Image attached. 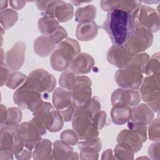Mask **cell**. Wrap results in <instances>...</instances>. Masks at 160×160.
Listing matches in <instances>:
<instances>
[{"label": "cell", "mask_w": 160, "mask_h": 160, "mask_svg": "<svg viewBox=\"0 0 160 160\" xmlns=\"http://www.w3.org/2000/svg\"><path fill=\"white\" fill-rule=\"evenodd\" d=\"M131 13L118 9L108 12L101 28L108 34L113 45L123 46L133 26Z\"/></svg>", "instance_id": "cell-1"}, {"label": "cell", "mask_w": 160, "mask_h": 160, "mask_svg": "<svg viewBox=\"0 0 160 160\" xmlns=\"http://www.w3.org/2000/svg\"><path fill=\"white\" fill-rule=\"evenodd\" d=\"M92 117L83 108H76L72 119V127L80 140L91 139L98 137L99 130L93 124Z\"/></svg>", "instance_id": "cell-2"}, {"label": "cell", "mask_w": 160, "mask_h": 160, "mask_svg": "<svg viewBox=\"0 0 160 160\" xmlns=\"http://www.w3.org/2000/svg\"><path fill=\"white\" fill-rule=\"evenodd\" d=\"M131 19L133 27L144 28L151 32L159 29V12L148 6L141 4L131 13Z\"/></svg>", "instance_id": "cell-3"}, {"label": "cell", "mask_w": 160, "mask_h": 160, "mask_svg": "<svg viewBox=\"0 0 160 160\" xmlns=\"http://www.w3.org/2000/svg\"><path fill=\"white\" fill-rule=\"evenodd\" d=\"M13 100L19 107L28 109L32 112L38 109L44 102L41 93L26 81L14 92Z\"/></svg>", "instance_id": "cell-4"}, {"label": "cell", "mask_w": 160, "mask_h": 160, "mask_svg": "<svg viewBox=\"0 0 160 160\" xmlns=\"http://www.w3.org/2000/svg\"><path fill=\"white\" fill-rule=\"evenodd\" d=\"M152 41L151 32L144 28L133 27L123 46L129 52L136 55L149 48Z\"/></svg>", "instance_id": "cell-5"}, {"label": "cell", "mask_w": 160, "mask_h": 160, "mask_svg": "<svg viewBox=\"0 0 160 160\" xmlns=\"http://www.w3.org/2000/svg\"><path fill=\"white\" fill-rule=\"evenodd\" d=\"M142 99L154 111L159 109V75L148 76L139 87Z\"/></svg>", "instance_id": "cell-6"}, {"label": "cell", "mask_w": 160, "mask_h": 160, "mask_svg": "<svg viewBox=\"0 0 160 160\" xmlns=\"http://www.w3.org/2000/svg\"><path fill=\"white\" fill-rule=\"evenodd\" d=\"M142 69L134 64L119 69L114 76L115 81L121 88L138 89L139 88L143 80Z\"/></svg>", "instance_id": "cell-7"}, {"label": "cell", "mask_w": 160, "mask_h": 160, "mask_svg": "<svg viewBox=\"0 0 160 160\" xmlns=\"http://www.w3.org/2000/svg\"><path fill=\"white\" fill-rule=\"evenodd\" d=\"M26 81L41 94L52 92L56 85L54 76L42 68L31 71L27 76Z\"/></svg>", "instance_id": "cell-8"}, {"label": "cell", "mask_w": 160, "mask_h": 160, "mask_svg": "<svg viewBox=\"0 0 160 160\" xmlns=\"http://www.w3.org/2000/svg\"><path fill=\"white\" fill-rule=\"evenodd\" d=\"M44 134L46 133L32 120L19 124L16 133L25 147L31 151Z\"/></svg>", "instance_id": "cell-9"}, {"label": "cell", "mask_w": 160, "mask_h": 160, "mask_svg": "<svg viewBox=\"0 0 160 160\" xmlns=\"http://www.w3.org/2000/svg\"><path fill=\"white\" fill-rule=\"evenodd\" d=\"M73 13V6L71 4L63 1H48L42 14L44 16L54 18L60 22H64L72 19Z\"/></svg>", "instance_id": "cell-10"}, {"label": "cell", "mask_w": 160, "mask_h": 160, "mask_svg": "<svg viewBox=\"0 0 160 160\" xmlns=\"http://www.w3.org/2000/svg\"><path fill=\"white\" fill-rule=\"evenodd\" d=\"M92 82L86 76H78L76 84L71 89L72 102L76 108L83 106L92 97Z\"/></svg>", "instance_id": "cell-11"}, {"label": "cell", "mask_w": 160, "mask_h": 160, "mask_svg": "<svg viewBox=\"0 0 160 160\" xmlns=\"http://www.w3.org/2000/svg\"><path fill=\"white\" fill-rule=\"evenodd\" d=\"M33 112L32 121L46 133L53 126L56 110L54 109L52 104L48 102H44L43 104Z\"/></svg>", "instance_id": "cell-12"}, {"label": "cell", "mask_w": 160, "mask_h": 160, "mask_svg": "<svg viewBox=\"0 0 160 160\" xmlns=\"http://www.w3.org/2000/svg\"><path fill=\"white\" fill-rule=\"evenodd\" d=\"M134 56L124 46L112 45L107 52V60L112 65L122 69L131 64Z\"/></svg>", "instance_id": "cell-13"}, {"label": "cell", "mask_w": 160, "mask_h": 160, "mask_svg": "<svg viewBox=\"0 0 160 160\" xmlns=\"http://www.w3.org/2000/svg\"><path fill=\"white\" fill-rule=\"evenodd\" d=\"M26 44L23 41H18L8 51L5 55V62L11 71L19 69L24 62Z\"/></svg>", "instance_id": "cell-14"}, {"label": "cell", "mask_w": 160, "mask_h": 160, "mask_svg": "<svg viewBox=\"0 0 160 160\" xmlns=\"http://www.w3.org/2000/svg\"><path fill=\"white\" fill-rule=\"evenodd\" d=\"M141 99L140 93L137 90L121 88L114 90L111 97L112 106L125 105L131 107L137 106Z\"/></svg>", "instance_id": "cell-15"}, {"label": "cell", "mask_w": 160, "mask_h": 160, "mask_svg": "<svg viewBox=\"0 0 160 160\" xmlns=\"http://www.w3.org/2000/svg\"><path fill=\"white\" fill-rule=\"evenodd\" d=\"M147 139V136H145L139 132L134 129H123L121 131L118 137V142H123L129 146L134 152L139 151L144 142Z\"/></svg>", "instance_id": "cell-16"}, {"label": "cell", "mask_w": 160, "mask_h": 160, "mask_svg": "<svg viewBox=\"0 0 160 160\" xmlns=\"http://www.w3.org/2000/svg\"><path fill=\"white\" fill-rule=\"evenodd\" d=\"M94 58L89 54L79 53L70 62L71 69L76 74H85L89 73L94 65Z\"/></svg>", "instance_id": "cell-17"}, {"label": "cell", "mask_w": 160, "mask_h": 160, "mask_svg": "<svg viewBox=\"0 0 160 160\" xmlns=\"http://www.w3.org/2000/svg\"><path fill=\"white\" fill-rule=\"evenodd\" d=\"M140 1H101L100 5L104 11L110 12L118 9L132 13L141 5Z\"/></svg>", "instance_id": "cell-18"}, {"label": "cell", "mask_w": 160, "mask_h": 160, "mask_svg": "<svg viewBox=\"0 0 160 160\" xmlns=\"http://www.w3.org/2000/svg\"><path fill=\"white\" fill-rule=\"evenodd\" d=\"M52 159H78L79 156L73 151L71 145L62 140H57L54 142L52 148Z\"/></svg>", "instance_id": "cell-19"}, {"label": "cell", "mask_w": 160, "mask_h": 160, "mask_svg": "<svg viewBox=\"0 0 160 160\" xmlns=\"http://www.w3.org/2000/svg\"><path fill=\"white\" fill-rule=\"evenodd\" d=\"M57 47V49L60 54L70 62L81 51V47L79 42L72 38L64 39L58 44Z\"/></svg>", "instance_id": "cell-20"}, {"label": "cell", "mask_w": 160, "mask_h": 160, "mask_svg": "<svg viewBox=\"0 0 160 160\" xmlns=\"http://www.w3.org/2000/svg\"><path fill=\"white\" fill-rule=\"evenodd\" d=\"M52 103L54 108L59 111L68 108L73 104L71 91L62 88L56 89L52 94Z\"/></svg>", "instance_id": "cell-21"}, {"label": "cell", "mask_w": 160, "mask_h": 160, "mask_svg": "<svg viewBox=\"0 0 160 160\" xmlns=\"http://www.w3.org/2000/svg\"><path fill=\"white\" fill-rule=\"evenodd\" d=\"M153 118L154 111L147 104H141L132 108V116L129 121L147 125Z\"/></svg>", "instance_id": "cell-22"}, {"label": "cell", "mask_w": 160, "mask_h": 160, "mask_svg": "<svg viewBox=\"0 0 160 160\" xmlns=\"http://www.w3.org/2000/svg\"><path fill=\"white\" fill-rule=\"evenodd\" d=\"M98 32V26L94 21L79 23L76 31V38L81 41H89L95 38Z\"/></svg>", "instance_id": "cell-23"}, {"label": "cell", "mask_w": 160, "mask_h": 160, "mask_svg": "<svg viewBox=\"0 0 160 160\" xmlns=\"http://www.w3.org/2000/svg\"><path fill=\"white\" fill-rule=\"evenodd\" d=\"M48 36H41L37 38L33 44L34 52L39 56L46 57L52 52L56 47Z\"/></svg>", "instance_id": "cell-24"}, {"label": "cell", "mask_w": 160, "mask_h": 160, "mask_svg": "<svg viewBox=\"0 0 160 160\" xmlns=\"http://www.w3.org/2000/svg\"><path fill=\"white\" fill-rule=\"evenodd\" d=\"M132 108L125 105L112 106L111 111V117L112 122L117 125H123L131 118Z\"/></svg>", "instance_id": "cell-25"}, {"label": "cell", "mask_w": 160, "mask_h": 160, "mask_svg": "<svg viewBox=\"0 0 160 160\" xmlns=\"http://www.w3.org/2000/svg\"><path fill=\"white\" fill-rule=\"evenodd\" d=\"M52 148L51 142L47 139H41L34 146L32 156L34 159H52Z\"/></svg>", "instance_id": "cell-26"}, {"label": "cell", "mask_w": 160, "mask_h": 160, "mask_svg": "<svg viewBox=\"0 0 160 160\" xmlns=\"http://www.w3.org/2000/svg\"><path fill=\"white\" fill-rule=\"evenodd\" d=\"M38 29L43 36L52 34L59 27V21L54 18L43 16L38 22Z\"/></svg>", "instance_id": "cell-27"}, {"label": "cell", "mask_w": 160, "mask_h": 160, "mask_svg": "<svg viewBox=\"0 0 160 160\" xmlns=\"http://www.w3.org/2000/svg\"><path fill=\"white\" fill-rule=\"evenodd\" d=\"M96 16V8L92 4L78 8L75 12V20L79 23L93 21Z\"/></svg>", "instance_id": "cell-28"}, {"label": "cell", "mask_w": 160, "mask_h": 160, "mask_svg": "<svg viewBox=\"0 0 160 160\" xmlns=\"http://www.w3.org/2000/svg\"><path fill=\"white\" fill-rule=\"evenodd\" d=\"M70 61L62 56L58 49H55L50 58L52 68L57 71H63L68 69L70 66Z\"/></svg>", "instance_id": "cell-29"}, {"label": "cell", "mask_w": 160, "mask_h": 160, "mask_svg": "<svg viewBox=\"0 0 160 160\" xmlns=\"http://www.w3.org/2000/svg\"><path fill=\"white\" fill-rule=\"evenodd\" d=\"M18 19V12L12 9H6L0 12V21L2 28L9 29L14 26Z\"/></svg>", "instance_id": "cell-30"}, {"label": "cell", "mask_w": 160, "mask_h": 160, "mask_svg": "<svg viewBox=\"0 0 160 160\" xmlns=\"http://www.w3.org/2000/svg\"><path fill=\"white\" fill-rule=\"evenodd\" d=\"M160 62H159V52L153 54L151 58L147 61L142 69V73L147 76L159 75Z\"/></svg>", "instance_id": "cell-31"}, {"label": "cell", "mask_w": 160, "mask_h": 160, "mask_svg": "<svg viewBox=\"0 0 160 160\" xmlns=\"http://www.w3.org/2000/svg\"><path fill=\"white\" fill-rule=\"evenodd\" d=\"M77 79L78 75L71 69H67L60 76L59 84L61 88L71 91L76 84Z\"/></svg>", "instance_id": "cell-32"}, {"label": "cell", "mask_w": 160, "mask_h": 160, "mask_svg": "<svg viewBox=\"0 0 160 160\" xmlns=\"http://www.w3.org/2000/svg\"><path fill=\"white\" fill-rule=\"evenodd\" d=\"M116 159H133L134 152L128 145L123 142H118L114 150Z\"/></svg>", "instance_id": "cell-33"}, {"label": "cell", "mask_w": 160, "mask_h": 160, "mask_svg": "<svg viewBox=\"0 0 160 160\" xmlns=\"http://www.w3.org/2000/svg\"><path fill=\"white\" fill-rule=\"evenodd\" d=\"M27 76L19 71H11L8 80L6 82V86L12 89H14L22 85L26 81Z\"/></svg>", "instance_id": "cell-34"}, {"label": "cell", "mask_w": 160, "mask_h": 160, "mask_svg": "<svg viewBox=\"0 0 160 160\" xmlns=\"http://www.w3.org/2000/svg\"><path fill=\"white\" fill-rule=\"evenodd\" d=\"M22 119V112L18 108H9L8 109V118L6 122L1 126L8 124H19Z\"/></svg>", "instance_id": "cell-35"}, {"label": "cell", "mask_w": 160, "mask_h": 160, "mask_svg": "<svg viewBox=\"0 0 160 160\" xmlns=\"http://www.w3.org/2000/svg\"><path fill=\"white\" fill-rule=\"evenodd\" d=\"M149 138L152 141H159V118L152 119L148 126Z\"/></svg>", "instance_id": "cell-36"}, {"label": "cell", "mask_w": 160, "mask_h": 160, "mask_svg": "<svg viewBox=\"0 0 160 160\" xmlns=\"http://www.w3.org/2000/svg\"><path fill=\"white\" fill-rule=\"evenodd\" d=\"M80 108H83L92 116H94L97 112L100 111L101 104L97 98L92 97L88 102H86L83 106H81Z\"/></svg>", "instance_id": "cell-37"}, {"label": "cell", "mask_w": 160, "mask_h": 160, "mask_svg": "<svg viewBox=\"0 0 160 160\" xmlns=\"http://www.w3.org/2000/svg\"><path fill=\"white\" fill-rule=\"evenodd\" d=\"M60 139L71 146H74L78 142L79 139L73 129H66L61 132Z\"/></svg>", "instance_id": "cell-38"}, {"label": "cell", "mask_w": 160, "mask_h": 160, "mask_svg": "<svg viewBox=\"0 0 160 160\" xmlns=\"http://www.w3.org/2000/svg\"><path fill=\"white\" fill-rule=\"evenodd\" d=\"M101 141L98 137L91 139L82 140L78 143V148L79 149L83 148H91L99 151L101 149Z\"/></svg>", "instance_id": "cell-39"}, {"label": "cell", "mask_w": 160, "mask_h": 160, "mask_svg": "<svg viewBox=\"0 0 160 160\" xmlns=\"http://www.w3.org/2000/svg\"><path fill=\"white\" fill-rule=\"evenodd\" d=\"M79 155L81 159H98L99 151L91 148H83L80 149Z\"/></svg>", "instance_id": "cell-40"}, {"label": "cell", "mask_w": 160, "mask_h": 160, "mask_svg": "<svg viewBox=\"0 0 160 160\" xmlns=\"http://www.w3.org/2000/svg\"><path fill=\"white\" fill-rule=\"evenodd\" d=\"M52 41L58 46V44L61 42L62 40L67 38L68 33L66 29L62 27L59 26L58 29L51 35L48 36Z\"/></svg>", "instance_id": "cell-41"}, {"label": "cell", "mask_w": 160, "mask_h": 160, "mask_svg": "<svg viewBox=\"0 0 160 160\" xmlns=\"http://www.w3.org/2000/svg\"><path fill=\"white\" fill-rule=\"evenodd\" d=\"M92 122L98 130H101L106 122V113L102 111L97 112L92 117Z\"/></svg>", "instance_id": "cell-42"}, {"label": "cell", "mask_w": 160, "mask_h": 160, "mask_svg": "<svg viewBox=\"0 0 160 160\" xmlns=\"http://www.w3.org/2000/svg\"><path fill=\"white\" fill-rule=\"evenodd\" d=\"M64 119L60 113V112L58 110L56 109V113H55V119L54 121V124L51 129L49 130L50 132H58L59 130H61L64 124Z\"/></svg>", "instance_id": "cell-43"}, {"label": "cell", "mask_w": 160, "mask_h": 160, "mask_svg": "<svg viewBox=\"0 0 160 160\" xmlns=\"http://www.w3.org/2000/svg\"><path fill=\"white\" fill-rule=\"evenodd\" d=\"M75 109H76V106L73 103L71 106H69L68 108L64 109V110L59 111L60 113L61 114L64 121L68 122V121H70L71 120H72L74 114Z\"/></svg>", "instance_id": "cell-44"}, {"label": "cell", "mask_w": 160, "mask_h": 160, "mask_svg": "<svg viewBox=\"0 0 160 160\" xmlns=\"http://www.w3.org/2000/svg\"><path fill=\"white\" fill-rule=\"evenodd\" d=\"M159 142L156 141L152 144L148 149V154L151 159H159Z\"/></svg>", "instance_id": "cell-45"}, {"label": "cell", "mask_w": 160, "mask_h": 160, "mask_svg": "<svg viewBox=\"0 0 160 160\" xmlns=\"http://www.w3.org/2000/svg\"><path fill=\"white\" fill-rule=\"evenodd\" d=\"M11 72V71L8 68L7 65L4 63L1 64V86H2L6 84V82L8 80L9 75Z\"/></svg>", "instance_id": "cell-46"}, {"label": "cell", "mask_w": 160, "mask_h": 160, "mask_svg": "<svg viewBox=\"0 0 160 160\" xmlns=\"http://www.w3.org/2000/svg\"><path fill=\"white\" fill-rule=\"evenodd\" d=\"M31 155H32V152L31 150L25 148L21 153L16 156L18 159H29L31 158Z\"/></svg>", "instance_id": "cell-47"}, {"label": "cell", "mask_w": 160, "mask_h": 160, "mask_svg": "<svg viewBox=\"0 0 160 160\" xmlns=\"http://www.w3.org/2000/svg\"><path fill=\"white\" fill-rule=\"evenodd\" d=\"M10 6L14 9L19 10L22 9L26 4V1H9Z\"/></svg>", "instance_id": "cell-48"}, {"label": "cell", "mask_w": 160, "mask_h": 160, "mask_svg": "<svg viewBox=\"0 0 160 160\" xmlns=\"http://www.w3.org/2000/svg\"><path fill=\"white\" fill-rule=\"evenodd\" d=\"M8 118V109L6 107L1 104V126L6 121Z\"/></svg>", "instance_id": "cell-49"}, {"label": "cell", "mask_w": 160, "mask_h": 160, "mask_svg": "<svg viewBox=\"0 0 160 160\" xmlns=\"http://www.w3.org/2000/svg\"><path fill=\"white\" fill-rule=\"evenodd\" d=\"M13 153L10 151H0V159H12Z\"/></svg>", "instance_id": "cell-50"}, {"label": "cell", "mask_w": 160, "mask_h": 160, "mask_svg": "<svg viewBox=\"0 0 160 160\" xmlns=\"http://www.w3.org/2000/svg\"><path fill=\"white\" fill-rule=\"evenodd\" d=\"M102 159H114L115 158L112 155V152L111 149H107L102 154Z\"/></svg>", "instance_id": "cell-51"}, {"label": "cell", "mask_w": 160, "mask_h": 160, "mask_svg": "<svg viewBox=\"0 0 160 160\" xmlns=\"http://www.w3.org/2000/svg\"><path fill=\"white\" fill-rule=\"evenodd\" d=\"M8 1H0V9L1 11L3 10L4 8H6L8 6Z\"/></svg>", "instance_id": "cell-52"}, {"label": "cell", "mask_w": 160, "mask_h": 160, "mask_svg": "<svg viewBox=\"0 0 160 160\" xmlns=\"http://www.w3.org/2000/svg\"><path fill=\"white\" fill-rule=\"evenodd\" d=\"M71 2L73 3L75 6H78L79 4L84 3V2H86V1H72Z\"/></svg>", "instance_id": "cell-53"}]
</instances>
